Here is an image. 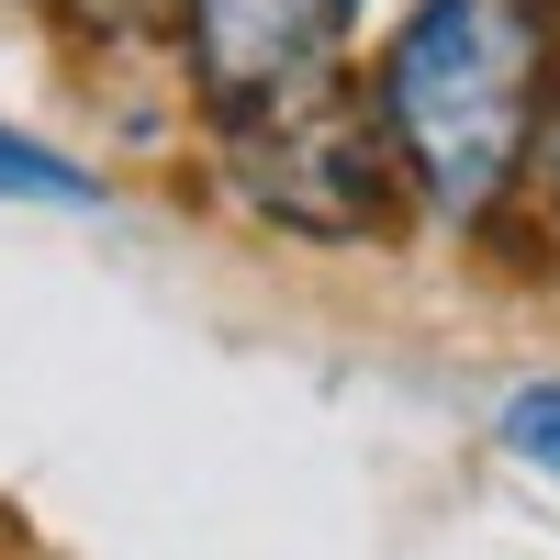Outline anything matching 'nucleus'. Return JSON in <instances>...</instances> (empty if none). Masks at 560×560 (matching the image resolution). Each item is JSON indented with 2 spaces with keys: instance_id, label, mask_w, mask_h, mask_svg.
Returning a JSON list of instances; mask_svg holds the SVG:
<instances>
[{
  "instance_id": "nucleus-7",
  "label": "nucleus",
  "mask_w": 560,
  "mask_h": 560,
  "mask_svg": "<svg viewBox=\"0 0 560 560\" xmlns=\"http://www.w3.org/2000/svg\"><path fill=\"white\" fill-rule=\"evenodd\" d=\"M538 168H549V191H560V113H549V135H538Z\"/></svg>"
},
{
  "instance_id": "nucleus-1",
  "label": "nucleus",
  "mask_w": 560,
  "mask_h": 560,
  "mask_svg": "<svg viewBox=\"0 0 560 560\" xmlns=\"http://www.w3.org/2000/svg\"><path fill=\"white\" fill-rule=\"evenodd\" d=\"M549 0H415L382 45V135L438 224H482L538 158Z\"/></svg>"
},
{
  "instance_id": "nucleus-2",
  "label": "nucleus",
  "mask_w": 560,
  "mask_h": 560,
  "mask_svg": "<svg viewBox=\"0 0 560 560\" xmlns=\"http://www.w3.org/2000/svg\"><path fill=\"white\" fill-rule=\"evenodd\" d=\"M236 191L258 224H292V236H393V202L415 191L382 113H337L314 102L269 135H236Z\"/></svg>"
},
{
  "instance_id": "nucleus-3",
  "label": "nucleus",
  "mask_w": 560,
  "mask_h": 560,
  "mask_svg": "<svg viewBox=\"0 0 560 560\" xmlns=\"http://www.w3.org/2000/svg\"><path fill=\"white\" fill-rule=\"evenodd\" d=\"M337 0H191L179 45H191V90L224 135H269L325 102L337 79Z\"/></svg>"
},
{
  "instance_id": "nucleus-8",
  "label": "nucleus",
  "mask_w": 560,
  "mask_h": 560,
  "mask_svg": "<svg viewBox=\"0 0 560 560\" xmlns=\"http://www.w3.org/2000/svg\"><path fill=\"white\" fill-rule=\"evenodd\" d=\"M337 23H359V0H337Z\"/></svg>"
},
{
  "instance_id": "nucleus-4",
  "label": "nucleus",
  "mask_w": 560,
  "mask_h": 560,
  "mask_svg": "<svg viewBox=\"0 0 560 560\" xmlns=\"http://www.w3.org/2000/svg\"><path fill=\"white\" fill-rule=\"evenodd\" d=\"M0 202H23V213H90V202H102V179H90L79 158H57L45 135L0 124Z\"/></svg>"
},
{
  "instance_id": "nucleus-5",
  "label": "nucleus",
  "mask_w": 560,
  "mask_h": 560,
  "mask_svg": "<svg viewBox=\"0 0 560 560\" xmlns=\"http://www.w3.org/2000/svg\"><path fill=\"white\" fill-rule=\"evenodd\" d=\"M493 438H504V459H527V471L560 482V370H549V382H516L493 404Z\"/></svg>"
},
{
  "instance_id": "nucleus-6",
  "label": "nucleus",
  "mask_w": 560,
  "mask_h": 560,
  "mask_svg": "<svg viewBox=\"0 0 560 560\" xmlns=\"http://www.w3.org/2000/svg\"><path fill=\"white\" fill-rule=\"evenodd\" d=\"M90 12H113V23H168V12H191V0H90Z\"/></svg>"
}]
</instances>
